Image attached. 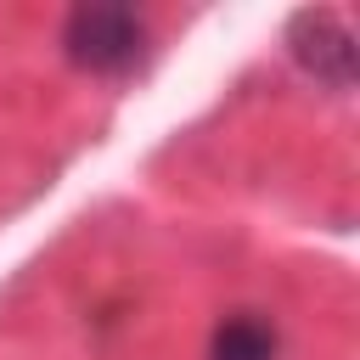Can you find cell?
Returning a JSON list of instances; mask_svg holds the SVG:
<instances>
[{
	"label": "cell",
	"mask_w": 360,
	"mask_h": 360,
	"mask_svg": "<svg viewBox=\"0 0 360 360\" xmlns=\"http://www.w3.org/2000/svg\"><path fill=\"white\" fill-rule=\"evenodd\" d=\"M62 51L84 73H124L146 51V17L135 6H118V0L73 6L62 22Z\"/></svg>",
	"instance_id": "1"
},
{
	"label": "cell",
	"mask_w": 360,
	"mask_h": 360,
	"mask_svg": "<svg viewBox=\"0 0 360 360\" xmlns=\"http://www.w3.org/2000/svg\"><path fill=\"white\" fill-rule=\"evenodd\" d=\"M208 360H281V332L259 309H236V315H225L214 326Z\"/></svg>",
	"instance_id": "3"
},
{
	"label": "cell",
	"mask_w": 360,
	"mask_h": 360,
	"mask_svg": "<svg viewBox=\"0 0 360 360\" xmlns=\"http://www.w3.org/2000/svg\"><path fill=\"white\" fill-rule=\"evenodd\" d=\"M292 56L332 90H349L354 84V34L343 28L338 11H298L292 17Z\"/></svg>",
	"instance_id": "2"
}]
</instances>
